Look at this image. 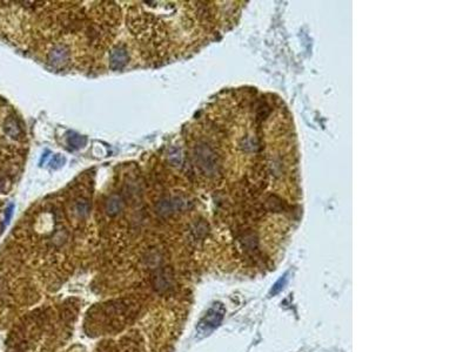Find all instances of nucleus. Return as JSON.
Returning <instances> with one entry per match:
<instances>
[{
    "label": "nucleus",
    "instance_id": "nucleus-2",
    "mask_svg": "<svg viewBox=\"0 0 470 352\" xmlns=\"http://www.w3.org/2000/svg\"><path fill=\"white\" fill-rule=\"evenodd\" d=\"M225 315V309L220 303H215L211 309L206 312V315L202 317L200 320L199 325H197V331L201 334H206V332L212 331L216 326L220 325L222 318Z\"/></svg>",
    "mask_w": 470,
    "mask_h": 352
},
{
    "label": "nucleus",
    "instance_id": "nucleus-9",
    "mask_svg": "<svg viewBox=\"0 0 470 352\" xmlns=\"http://www.w3.org/2000/svg\"><path fill=\"white\" fill-rule=\"evenodd\" d=\"M5 130L12 137H19V136H21V134H23L21 127L19 126L17 119H14V118L8 119L7 122H6Z\"/></svg>",
    "mask_w": 470,
    "mask_h": 352
},
{
    "label": "nucleus",
    "instance_id": "nucleus-1",
    "mask_svg": "<svg viewBox=\"0 0 470 352\" xmlns=\"http://www.w3.org/2000/svg\"><path fill=\"white\" fill-rule=\"evenodd\" d=\"M194 160L197 168L208 177H214L220 174V160L209 144L197 143L194 148Z\"/></svg>",
    "mask_w": 470,
    "mask_h": 352
},
{
    "label": "nucleus",
    "instance_id": "nucleus-6",
    "mask_svg": "<svg viewBox=\"0 0 470 352\" xmlns=\"http://www.w3.org/2000/svg\"><path fill=\"white\" fill-rule=\"evenodd\" d=\"M128 61V53L126 47L119 45L112 49L109 54V67L113 71H119L126 66Z\"/></svg>",
    "mask_w": 470,
    "mask_h": 352
},
{
    "label": "nucleus",
    "instance_id": "nucleus-3",
    "mask_svg": "<svg viewBox=\"0 0 470 352\" xmlns=\"http://www.w3.org/2000/svg\"><path fill=\"white\" fill-rule=\"evenodd\" d=\"M152 284L160 294H166V292L173 290L175 287L173 271L169 268H156L152 277Z\"/></svg>",
    "mask_w": 470,
    "mask_h": 352
},
{
    "label": "nucleus",
    "instance_id": "nucleus-5",
    "mask_svg": "<svg viewBox=\"0 0 470 352\" xmlns=\"http://www.w3.org/2000/svg\"><path fill=\"white\" fill-rule=\"evenodd\" d=\"M68 59H70V51H68L67 46L65 45H55L48 53V62L53 67H62L67 64Z\"/></svg>",
    "mask_w": 470,
    "mask_h": 352
},
{
    "label": "nucleus",
    "instance_id": "nucleus-4",
    "mask_svg": "<svg viewBox=\"0 0 470 352\" xmlns=\"http://www.w3.org/2000/svg\"><path fill=\"white\" fill-rule=\"evenodd\" d=\"M187 202L181 197H164L156 203L155 212L162 218H168L175 213H180L186 209Z\"/></svg>",
    "mask_w": 470,
    "mask_h": 352
},
{
    "label": "nucleus",
    "instance_id": "nucleus-11",
    "mask_svg": "<svg viewBox=\"0 0 470 352\" xmlns=\"http://www.w3.org/2000/svg\"><path fill=\"white\" fill-rule=\"evenodd\" d=\"M207 231H208V228H207L205 222H197L192 230L194 237L197 238V240H201L202 237H205Z\"/></svg>",
    "mask_w": 470,
    "mask_h": 352
},
{
    "label": "nucleus",
    "instance_id": "nucleus-12",
    "mask_svg": "<svg viewBox=\"0 0 470 352\" xmlns=\"http://www.w3.org/2000/svg\"><path fill=\"white\" fill-rule=\"evenodd\" d=\"M168 159L169 161L173 163L174 166H179L183 161V155H181V152L179 148H173L169 152L168 154Z\"/></svg>",
    "mask_w": 470,
    "mask_h": 352
},
{
    "label": "nucleus",
    "instance_id": "nucleus-7",
    "mask_svg": "<svg viewBox=\"0 0 470 352\" xmlns=\"http://www.w3.org/2000/svg\"><path fill=\"white\" fill-rule=\"evenodd\" d=\"M125 207V202L124 199L120 196V195H112L109 196L107 201L105 202V212L108 216H117L119 213L124 209Z\"/></svg>",
    "mask_w": 470,
    "mask_h": 352
},
{
    "label": "nucleus",
    "instance_id": "nucleus-13",
    "mask_svg": "<svg viewBox=\"0 0 470 352\" xmlns=\"http://www.w3.org/2000/svg\"><path fill=\"white\" fill-rule=\"evenodd\" d=\"M161 256H160V254L158 253V251H154V253H149L148 255H147L146 257V262L149 264V265H154V266H159V264L161 263Z\"/></svg>",
    "mask_w": 470,
    "mask_h": 352
},
{
    "label": "nucleus",
    "instance_id": "nucleus-8",
    "mask_svg": "<svg viewBox=\"0 0 470 352\" xmlns=\"http://www.w3.org/2000/svg\"><path fill=\"white\" fill-rule=\"evenodd\" d=\"M67 143L72 149H80L87 143V139L86 136H83L80 134L71 133L67 136Z\"/></svg>",
    "mask_w": 470,
    "mask_h": 352
},
{
    "label": "nucleus",
    "instance_id": "nucleus-14",
    "mask_svg": "<svg viewBox=\"0 0 470 352\" xmlns=\"http://www.w3.org/2000/svg\"><path fill=\"white\" fill-rule=\"evenodd\" d=\"M65 162H66V159L64 158V156L59 155V154H58V155L53 156V159L51 161V168H53V169L61 168L62 166L65 165Z\"/></svg>",
    "mask_w": 470,
    "mask_h": 352
},
{
    "label": "nucleus",
    "instance_id": "nucleus-10",
    "mask_svg": "<svg viewBox=\"0 0 470 352\" xmlns=\"http://www.w3.org/2000/svg\"><path fill=\"white\" fill-rule=\"evenodd\" d=\"M74 210L79 218H86L91 212V204L87 200H78L74 204Z\"/></svg>",
    "mask_w": 470,
    "mask_h": 352
}]
</instances>
